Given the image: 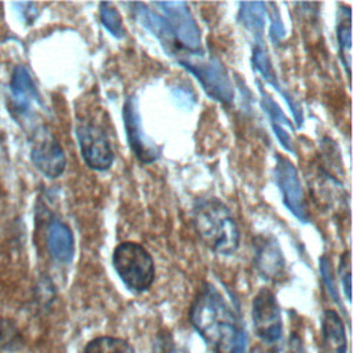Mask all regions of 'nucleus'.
I'll return each mask as SVG.
<instances>
[{
	"instance_id": "obj_25",
	"label": "nucleus",
	"mask_w": 353,
	"mask_h": 353,
	"mask_svg": "<svg viewBox=\"0 0 353 353\" xmlns=\"http://www.w3.org/2000/svg\"><path fill=\"white\" fill-rule=\"evenodd\" d=\"M270 21H272V23H270V39H272V41L276 44V43H279L280 40H283L284 36H285L284 26H283V22H281V19H280V15H279L277 10H274V11L272 12Z\"/></svg>"
},
{
	"instance_id": "obj_17",
	"label": "nucleus",
	"mask_w": 353,
	"mask_h": 353,
	"mask_svg": "<svg viewBox=\"0 0 353 353\" xmlns=\"http://www.w3.org/2000/svg\"><path fill=\"white\" fill-rule=\"evenodd\" d=\"M261 97H262V99H261L262 108L270 119V124L274 131V135L277 137V139L280 141V143L283 145L284 149L294 153L295 149H294V142H292V125H291L290 120L285 117V114L283 113L280 106L266 92H263V90H261Z\"/></svg>"
},
{
	"instance_id": "obj_1",
	"label": "nucleus",
	"mask_w": 353,
	"mask_h": 353,
	"mask_svg": "<svg viewBox=\"0 0 353 353\" xmlns=\"http://www.w3.org/2000/svg\"><path fill=\"white\" fill-rule=\"evenodd\" d=\"M189 320L212 353L245 352V331L215 285L205 283L199 290Z\"/></svg>"
},
{
	"instance_id": "obj_19",
	"label": "nucleus",
	"mask_w": 353,
	"mask_h": 353,
	"mask_svg": "<svg viewBox=\"0 0 353 353\" xmlns=\"http://www.w3.org/2000/svg\"><path fill=\"white\" fill-rule=\"evenodd\" d=\"M336 40L339 46V54L345 66L347 77L350 76V61H352V17L347 6L338 11L336 22Z\"/></svg>"
},
{
	"instance_id": "obj_9",
	"label": "nucleus",
	"mask_w": 353,
	"mask_h": 353,
	"mask_svg": "<svg viewBox=\"0 0 353 353\" xmlns=\"http://www.w3.org/2000/svg\"><path fill=\"white\" fill-rule=\"evenodd\" d=\"M125 135L134 156L145 164L153 163L160 156V148L145 134L135 97H130L123 106Z\"/></svg>"
},
{
	"instance_id": "obj_20",
	"label": "nucleus",
	"mask_w": 353,
	"mask_h": 353,
	"mask_svg": "<svg viewBox=\"0 0 353 353\" xmlns=\"http://www.w3.org/2000/svg\"><path fill=\"white\" fill-rule=\"evenodd\" d=\"M83 353H135L124 339L114 336H99L87 343Z\"/></svg>"
},
{
	"instance_id": "obj_11",
	"label": "nucleus",
	"mask_w": 353,
	"mask_h": 353,
	"mask_svg": "<svg viewBox=\"0 0 353 353\" xmlns=\"http://www.w3.org/2000/svg\"><path fill=\"white\" fill-rule=\"evenodd\" d=\"M10 99L11 112L15 113L17 119L29 117L33 112V105L40 102V97L32 76L22 65L15 66L12 70L10 81Z\"/></svg>"
},
{
	"instance_id": "obj_16",
	"label": "nucleus",
	"mask_w": 353,
	"mask_h": 353,
	"mask_svg": "<svg viewBox=\"0 0 353 353\" xmlns=\"http://www.w3.org/2000/svg\"><path fill=\"white\" fill-rule=\"evenodd\" d=\"M131 7L134 8L135 17L141 22V25L145 26L148 30H150L161 41V44L164 46L167 52L174 55L178 50V47H176V43L174 40L172 32H171L167 21L161 15L153 12L146 4L134 3V4H131Z\"/></svg>"
},
{
	"instance_id": "obj_10",
	"label": "nucleus",
	"mask_w": 353,
	"mask_h": 353,
	"mask_svg": "<svg viewBox=\"0 0 353 353\" xmlns=\"http://www.w3.org/2000/svg\"><path fill=\"white\" fill-rule=\"evenodd\" d=\"M276 159L277 161L274 167V179L283 194V201L295 218H298L301 222H307L309 216L306 210V201L298 178V172L288 159L280 154Z\"/></svg>"
},
{
	"instance_id": "obj_3",
	"label": "nucleus",
	"mask_w": 353,
	"mask_h": 353,
	"mask_svg": "<svg viewBox=\"0 0 353 353\" xmlns=\"http://www.w3.org/2000/svg\"><path fill=\"white\" fill-rule=\"evenodd\" d=\"M175 57L178 63L199 80L207 95L223 105H230L233 102L234 94L230 79L215 57H205L200 51H178Z\"/></svg>"
},
{
	"instance_id": "obj_8",
	"label": "nucleus",
	"mask_w": 353,
	"mask_h": 353,
	"mask_svg": "<svg viewBox=\"0 0 353 353\" xmlns=\"http://www.w3.org/2000/svg\"><path fill=\"white\" fill-rule=\"evenodd\" d=\"M252 324L256 335L268 345H276L283 335L280 306L269 288H261L252 301Z\"/></svg>"
},
{
	"instance_id": "obj_22",
	"label": "nucleus",
	"mask_w": 353,
	"mask_h": 353,
	"mask_svg": "<svg viewBox=\"0 0 353 353\" xmlns=\"http://www.w3.org/2000/svg\"><path fill=\"white\" fill-rule=\"evenodd\" d=\"M99 18L101 23L108 29V32L117 37L121 39L124 37V26H123V19L120 12L114 8L112 3H101L99 4Z\"/></svg>"
},
{
	"instance_id": "obj_23",
	"label": "nucleus",
	"mask_w": 353,
	"mask_h": 353,
	"mask_svg": "<svg viewBox=\"0 0 353 353\" xmlns=\"http://www.w3.org/2000/svg\"><path fill=\"white\" fill-rule=\"evenodd\" d=\"M320 273H321L323 281H324L325 287L328 288L330 294L338 302V291H336V285H335V280H334V274H332V266H331V261L328 259L327 255H323L320 258Z\"/></svg>"
},
{
	"instance_id": "obj_4",
	"label": "nucleus",
	"mask_w": 353,
	"mask_h": 353,
	"mask_svg": "<svg viewBox=\"0 0 353 353\" xmlns=\"http://www.w3.org/2000/svg\"><path fill=\"white\" fill-rule=\"evenodd\" d=\"M112 263L127 288L143 292L154 280V263L145 247L134 241H123L116 245Z\"/></svg>"
},
{
	"instance_id": "obj_12",
	"label": "nucleus",
	"mask_w": 353,
	"mask_h": 353,
	"mask_svg": "<svg viewBox=\"0 0 353 353\" xmlns=\"http://www.w3.org/2000/svg\"><path fill=\"white\" fill-rule=\"evenodd\" d=\"M255 266L259 273L269 280H279L284 277L285 262L277 241L270 237L255 239Z\"/></svg>"
},
{
	"instance_id": "obj_14",
	"label": "nucleus",
	"mask_w": 353,
	"mask_h": 353,
	"mask_svg": "<svg viewBox=\"0 0 353 353\" xmlns=\"http://www.w3.org/2000/svg\"><path fill=\"white\" fill-rule=\"evenodd\" d=\"M47 247L59 263H70L74 255V239L70 228L59 219H52L47 230Z\"/></svg>"
},
{
	"instance_id": "obj_6",
	"label": "nucleus",
	"mask_w": 353,
	"mask_h": 353,
	"mask_svg": "<svg viewBox=\"0 0 353 353\" xmlns=\"http://www.w3.org/2000/svg\"><path fill=\"white\" fill-rule=\"evenodd\" d=\"M30 160L47 178H58L66 167L63 149L46 127H36L30 134Z\"/></svg>"
},
{
	"instance_id": "obj_24",
	"label": "nucleus",
	"mask_w": 353,
	"mask_h": 353,
	"mask_svg": "<svg viewBox=\"0 0 353 353\" xmlns=\"http://www.w3.org/2000/svg\"><path fill=\"white\" fill-rule=\"evenodd\" d=\"M339 276H341L342 287L345 290V295L347 301H350V252L349 251L343 252L341 256Z\"/></svg>"
},
{
	"instance_id": "obj_5",
	"label": "nucleus",
	"mask_w": 353,
	"mask_h": 353,
	"mask_svg": "<svg viewBox=\"0 0 353 353\" xmlns=\"http://www.w3.org/2000/svg\"><path fill=\"white\" fill-rule=\"evenodd\" d=\"M156 6L163 12V18L167 21L178 51L197 52L201 47L200 30L192 17L189 7L185 1H159ZM175 52V54H176ZM174 54V55H175Z\"/></svg>"
},
{
	"instance_id": "obj_13",
	"label": "nucleus",
	"mask_w": 353,
	"mask_h": 353,
	"mask_svg": "<svg viewBox=\"0 0 353 353\" xmlns=\"http://www.w3.org/2000/svg\"><path fill=\"white\" fill-rule=\"evenodd\" d=\"M262 44L263 43L255 44V47H254V51H252V65H254V69L258 73H261V76H262V79L265 81H268L270 85H273L284 97L285 102L288 103V106L291 109V113H292L296 124L301 127L302 121H303L302 110H301L299 105L295 102V99L290 95V92L287 90H284V87L277 80V76H276V73L273 70V66L270 63V59L268 57V52H266V50L263 48Z\"/></svg>"
},
{
	"instance_id": "obj_18",
	"label": "nucleus",
	"mask_w": 353,
	"mask_h": 353,
	"mask_svg": "<svg viewBox=\"0 0 353 353\" xmlns=\"http://www.w3.org/2000/svg\"><path fill=\"white\" fill-rule=\"evenodd\" d=\"M239 19L241 25L254 34L256 44H261L266 19V4L262 1L240 3Z\"/></svg>"
},
{
	"instance_id": "obj_21",
	"label": "nucleus",
	"mask_w": 353,
	"mask_h": 353,
	"mask_svg": "<svg viewBox=\"0 0 353 353\" xmlns=\"http://www.w3.org/2000/svg\"><path fill=\"white\" fill-rule=\"evenodd\" d=\"M23 346L18 327L8 319H0V350L17 352Z\"/></svg>"
},
{
	"instance_id": "obj_7",
	"label": "nucleus",
	"mask_w": 353,
	"mask_h": 353,
	"mask_svg": "<svg viewBox=\"0 0 353 353\" xmlns=\"http://www.w3.org/2000/svg\"><path fill=\"white\" fill-rule=\"evenodd\" d=\"M76 137L81 157L87 167L95 171H105L110 168L114 154L110 141L101 127L92 123H80L76 128Z\"/></svg>"
},
{
	"instance_id": "obj_15",
	"label": "nucleus",
	"mask_w": 353,
	"mask_h": 353,
	"mask_svg": "<svg viewBox=\"0 0 353 353\" xmlns=\"http://www.w3.org/2000/svg\"><path fill=\"white\" fill-rule=\"evenodd\" d=\"M320 353H346V334L341 316L328 309L321 319Z\"/></svg>"
},
{
	"instance_id": "obj_2",
	"label": "nucleus",
	"mask_w": 353,
	"mask_h": 353,
	"mask_svg": "<svg viewBox=\"0 0 353 353\" xmlns=\"http://www.w3.org/2000/svg\"><path fill=\"white\" fill-rule=\"evenodd\" d=\"M193 223L207 247L232 255L240 244V232L230 210L218 199H201L193 207Z\"/></svg>"
}]
</instances>
